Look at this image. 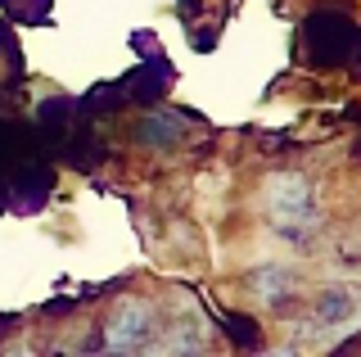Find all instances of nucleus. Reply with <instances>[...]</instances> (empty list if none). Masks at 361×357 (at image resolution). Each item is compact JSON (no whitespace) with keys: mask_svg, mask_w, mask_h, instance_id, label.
<instances>
[{"mask_svg":"<svg viewBox=\"0 0 361 357\" xmlns=\"http://www.w3.org/2000/svg\"><path fill=\"white\" fill-rule=\"evenodd\" d=\"M262 208H267V217L276 222V226H293V222H302V217H307V208H312L307 181H302L298 172H276V176H267V186H262Z\"/></svg>","mask_w":361,"mask_h":357,"instance_id":"obj_1","label":"nucleus"},{"mask_svg":"<svg viewBox=\"0 0 361 357\" xmlns=\"http://www.w3.org/2000/svg\"><path fill=\"white\" fill-rule=\"evenodd\" d=\"M280 285H285V281H280L276 272H262V276H257V289H262V298H276Z\"/></svg>","mask_w":361,"mask_h":357,"instance_id":"obj_3","label":"nucleus"},{"mask_svg":"<svg viewBox=\"0 0 361 357\" xmlns=\"http://www.w3.org/2000/svg\"><path fill=\"white\" fill-rule=\"evenodd\" d=\"M145 334H149V303L127 298V303L113 312V321H109V349L113 353H131V349H140Z\"/></svg>","mask_w":361,"mask_h":357,"instance_id":"obj_2","label":"nucleus"}]
</instances>
